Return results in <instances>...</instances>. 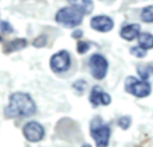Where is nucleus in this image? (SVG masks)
I'll return each instance as SVG.
<instances>
[{
    "label": "nucleus",
    "mask_w": 153,
    "mask_h": 147,
    "mask_svg": "<svg viewBox=\"0 0 153 147\" xmlns=\"http://www.w3.org/2000/svg\"><path fill=\"white\" fill-rule=\"evenodd\" d=\"M36 111L34 100L27 93H13L10 97L7 108H5V116L8 118H26V116L34 115Z\"/></svg>",
    "instance_id": "obj_1"
},
{
    "label": "nucleus",
    "mask_w": 153,
    "mask_h": 147,
    "mask_svg": "<svg viewBox=\"0 0 153 147\" xmlns=\"http://www.w3.org/2000/svg\"><path fill=\"white\" fill-rule=\"evenodd\" d=\"M83 15L85 14L82 11H79L78 8L73 7H63L56 12L55 15V20L58 22L59 24L65 27H69V28H74V27L79 26L83 20Z\"/></svg>",
    "instance_id": "obj_2"
},
{
    "label": "nucleus",
    "mask_w": 153,
    "mask_h": 147,
    "mask_svg": "<svg viewBox=\"0 0 153 147\" xmlns=\"http://www.w3.org/2000/svg\"><path fill=\"white\" fill-rule=\"evenodd\" d=\"M90 134L97 147H108L110 139V127L101 118H94L90 123Z\"/></svg>",
    "instance_id": "obj_3"
},
{
    "label": "nucleus",
    "mask_w": 153,
    "mask_h": 147,
    "mask_svg": "<svg viewBox=\"0 0 153 147\" xmlns=\"http://www.w3.org/2000/svg\"><path fill=\"white\" fill-rule=\"evenodd\" d=\"M125 91L136 97H146L151 94L152 86L146 80H138L136 77H128L125 81Z\"/></svg>",
    "instance_id": "obj_4"
},
{
    "label": "nucleus",
    "mask_w": 153,
    "mask_h": 147,
    "mask_svg": "<svg viewBox=\"0 0 153 147\" xmlns=\"http://www.w3.org/2000/svg\"><path fill=\"white\" fill-rule=\"evenodd\" d=\"M89 66L93 77L95 80H102V78H105L106 73H108L109 64L102 54H93L89 59Z\"/></svg>",
    "instance_id": "obj_5"
},
{
    "label": "nucleus",
    "mask_w": 153,
    "mask_h": 147,
    "mask_svg": "<svg viewBox=\"0 0 153 147\" xmlns=\"http://www.w3.org/2000/svg\"><path fill=\"white\" fill-rule=\"evenodd\" d=\"M70 65H71V58L66 50H61L55 53L50 59V66L55 73L66 72L70 68Z\"/></svg>",
    "instance_id": "obj_6"
},
{
    "label": "nucleus",
    "mask_w": 153,
    "mask_h": 147,
    "mask_svg": "<svg viewBox=\"0 0 153 147\" xmlns=\"http://www.w3.org/2000/svg\"><path fill=\"white\" fill-rule=\"evenodd\" d=\"M23 135L28 142L36 143L45 138V128L38 122H28L23 127Z\"/></svg>",
    "instance_id": "obj_7"
},
{
    "label": "nucleus",
    "mask_w": 153,
    "mask_h": 147,
    "mask_svg": "<svg viewBox=\"0 0 153 147\" xmlns=\"http://www.w3.org/2000/svg\"><path fill=\"white\" fill-rule=\"evenodd\" d=\"M90 26H91V28L95 30V31L109 32L113 30L114 22H113V19L106 16V15H97V16H93L91 18Z\"/></svg>",
    "instance_id": "obj_8"
},
{
    "label": "nucleus",
    "mask_w": 153,
    "mask_h": 147,
    "mask_svg": "<svg viewBox=\"0 0 153 147\" xmlns=\"http://www.w3.org/2000/svg\"><path fill=\"white\" fill-rule=\"evenodd\" d=\"M110 101H111V97L106 92H103L102 88L94 86L91 89V92H90V103L94 107H98V105H109Z\"/></svg>",
    "instance_id": "obj_9"
},
{
    "label": "nucleus",
    "mask_w": 153,
    "mask_h": 147,
    "mask_svg": "<svg viewBox=\"0 0 153 147\" xmlns=\"http://www.w3.org/2000/svg\"><path fill=\"white\" fill-rule=\"evenodd\" d=\"M140 30L141 28L137 23H129V24H125L124 27H121L120 35H121V38L125 40H133V39H136V38H138Z\"/></svg>",
    "instance_id": "obj_10"
},
{
    "label": "nucleus",
    "mask_w": 153,
    "mask_h": 147,
    "mask_svg": "<svg viewBox=\"0 0 153 147\" xmlns=\"http://www.w3.org/2000/svg\"><path fill=\"white\" fill-rule=\"evenodd\" d=\"M67 2L83 14H90L93 11V0H67Z\"/></svg>",
    "instance_id": "obj_11"
},
{
    "label": "nucleus",
    "mask_w": 153,
    "mask_h": 147,
    "mask_svg": "<svg viewBox=\"0 0 153 147\" xmlns=\"http://www.w3.org/2000/svg\"><path fill=\"white\" fill-rule=\"evenodd\" d=\"M138 45L145 50L153 49V35L151 32H143L138 35Z\"/></svg>",
    "instance_id": "obj_12"
},
{
    "label": "nucleus",
    "mask_w": 153,
    "mask_h": 147,
    "mask_svg": "<svg viewBox=\"0 0 153 147\" xmlns=\"http://www.w3.org/2000/svg\"><path fill=\"white\" fill-rule=\"evenodd\" d=\"M27 46V40L26 39H15L12 42H10L7 45V49H5V53H12V51H16V50H20V49H24Z\"/></svg>",
    "instance_id": "obj_13"
},
{
    "label": "nucleus",
    "mask_w": 153,
    "mask_h": 147,
    "mask_svg": "<svg viewBox=\"0 0 153 147\" xmlns=\"http://www.w3.org/2000/svg\"><path fill=\"white\" fill-rule=\"evenodd\" d=\"M141 20L145 23H153V5H148L141 11Z\"/></svg>",
    "instance_id": "obj_14"
},
{
    "label": "nucleus",
    "mask_w": 153,
    "mask_h": 147,
    "mask_svg": "<svg viewBox=\"0 0 153 147\" xmlns=\"http://www.w3.org/2000/svg\"><path fill=\"white\" fill-rule=\"evenodd\" d=\"M130 54H133L136 58H144V57L146 56V50L141 47L140 45L133 46V47H130Z\"/></svg>",
    "instance_id": "obj_15"
},
{
    "label": "nucleus",
    "mask_w": 153,
    "mask_h": 147,
    "mask_svg": "<svg viewBox=\"0 0 153 147\" xmlns=\"http://www.w3.org/2000/svg\"><path fill=\"white\" fill-rule=\"evenodd\" d=\"M138 74L141 76V78L143 80H148L149 78V74H153V68L152 66H140L138 68Z\"/></svg>",
    "instance_id": "obj_16"
},
{
    "label": "nucleus",
    "mask_w": 153,
    "mask_h": 147,
    "mask_svg": "<svg viewBox=\"0 0 153 147\" xmlns=\"http://www.w3.org/2000/svg\"><path fill=\"white\" fill-rule=\"evenodd\" d=\"M130 123H132V119L129 116H122V118L118 119V126L121 127L122 130H128L130 127Z\"/></svg>",
    "instance_id": "obj_17"
},
{
    "label": "nucleus",
    "mask_w": 153,
    "mask_h": 147,
    "mask_svg": "<svg viewBox=\"0 0 153 147\" xmlns=\"http://www.w3.org/2000/svg\"><path fill=\"white\" fill-rule=\"evenodd\" d=\"M86 86H87V84H86V81H83V80H79V81H76V82L73 84V88H74L79 94L83 93V91L86 89Z\"/></svg>",
    "instance_id": "obj_18"
},
{
    "label": "nucleus",
    "mask_w": 153,
    "mask_h": 147,
    "mask_svg": "<svg viewBox=\"0 0 153 147\" xmlns=\"http://www.w3.org/2000/svg\"><path fill=\"white\" fill-rule=\"evenodd\" d=\"M89 49H90L89 42H83V40H81V42H78V45H76V51H78L79 54H85L86 51H89Z\"/></svg>",
    "instance_id": "obj_19"
},
{
    "label": "nucleus",
    "mask_w": 153,
    "mask_h": 147,
    "mask_svg": "<svg viewBox=\"0 0 153 147\" xmlns=\"http://www.w3.org/2000/svg\"><path fill=\"white\" fill-rule=\"evenodd\" d=\"M0 30H1L3 32H7V34H10V32H13L12 26H11L8 22H0Z\"/></svg>",
    "instance_id": "obj_20"
},
{
    "label": "nucleus",
    "mask_w": 153,
    "mask_h": 147,
    "mask_svg": "<svg viewBox=\"0 0 153 147\" xmlns=\"http://www.w3.org/2000/svg\"><path fill=\"white\" fill-rule=\"evenodd\" d=\"M46 42H47V38L43 35V37H39L34 42V46H36V47H42V46L46 45Z\"/></svg>",
    "instance_id": "obj_21"
},
{
    "label": "nucleus",
    "mask_w": 153,
    "mask_h": 147,
    "mask_svg": "<svg viewBox=\"0 0 153 147\" xmlns=\"http://www.w3.org/2000/svg\"><path fill=\"white\" fill-rule=\"evenodd\" d=\"M82 35H83L82 30H74V31H73V38H75V39H79Z\"/></svg>",
    "instance_id": "obj_22"
},
{
    "label": "nucleus",
    "mask_w": 153,
    "mask_h": 147,
    "mask_svg": "<svg viewBox=\"0 0 153 147\" xmlns=\"http://www.w3.org/2000/svg\"><path fill=\"white\" fill-rule=\"evenodd\" d=\"M82 147H91V146H90V145H83Z\"/></svg>",
    "instance_id": "obj_23"
}]
</instances>
